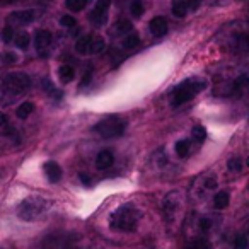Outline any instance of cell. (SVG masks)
<instances>
[{
    "label": "cell",
    "instance_id": "cell-1",
    "mask_svg": "<svg viewBox=\"0 0 249 249\" xmlns=\"http://www.w3.org/2000/svg\"><path fill=\"white\" fill-rule=\"evenodd\" d=\"M31 87V79L24 72H11L0 77V104L9 106L24 96Z\"/></svg>",
    "mask_w": 249,
    "mask_h": 249
},
{
    "label": "cell",
    "instance_id": "cell-2",
    "mask_svg": "<svg viewBox=\"0 0 249 249\" xmlns=\"http://www.w3.org/2000/svg\"><path fill=\"white\" fill-rule=\"evenodd\" d=\"M142 212L133 203H123L109 215V229L116 232H135L140 225Z\"/></svg>",
    "mask_w": 249,
    "mask_h": 249
},
{
    "label": "cell",
    "instance_id": "cell-3",
    "mask_svg": "<svg viewBox=\"0 0 249 249\" xmlns=\"http://www.w3.org/2000/svg\"><path fill=\"white\" fill-rule=\"evenodd\" d=\"M52 207V201H48L43 196H28L19 203L18 207V217L24 222H35L39 220Z\"/></svg>",
    "mask_w": 249,
    "mask_h": 249
},
{
    "label": "cell",
    "instance_id": "cell-4",
    "mask_svg": "<svg viewBox=\"0 0 249 249\" xmlns=\"http://www.w3.org/2000/svg\"><path fill=\"white\" fill-rule=\"evenodd\" d=\"M205 87H207L205 80L196 79V77H191V79L183 80L179 86H176V89H174L173 94H171V104H173L174 107L183 106L184 103L195 99Z\"/></svg>",
    "mask_w": 249,
    "mask_h": 249
},
{
    "label": "cell",
    "instance_id": "cell-5",
    "mask_svg": "<svg viewBox=\"0 0 249 249\" xmlns=\"http://www.w3.org/2000/svg\"><path fill=\"white\" fill-rule=\"evenodd\" d=\"M162 213L167 225H178V222L181 220V213H183V195H181V191L174 190L169 195H166L162 201Z\"/></svg>",
    "mask_w": 249,
    "mask_h": 249
},
{
    "label": "cell",
    "instance_id": "cell-6",
    "mask_svg": "<svg viewBox=\"0 0 249 249\" xmlns=\"http://www.w3.org/2000/svg\"><path fill=\"white\" fill-rule=\"evenodd\" d=\"M126 130V123L124 120H121L120 116H106L104 120L97 121L94 124V132L97 135H101L103 139H116V137H121Z\"/></svg>",
    "mask_w": 249,
    "mask_h": 249
},
{
    "label": "cell",
    "instance_id": "cell-7",
    "mask_svg": "<svg viewBox=\"0 0 249 249\" xmlns=\"http://www.w3.org/2000/svg\"><path fill=\"white\" fill-rule=\"evenodd\" d=\"M73 244V237L69 234H53L43 241L41 249H70Z\"/></svg>",
    "mask_w": 249,
    "mask_h": 249
},
{
    "label": "cell",
    "instance_id": "cell-8",
    "mask_svg": "<svg viewBox=\"0 0 249 249\" xmlns=\"http://www.w3.org/2000/svg\"><path fill=\"white\" fill-rule=\"evenodd\" d=\"M36 19V11H16L12 14H9L7 18V26H26L31 24L33 21Z\"/></svg>",
    "mask_w": 249,
    "mask_h": 249
},
{
    "label": "cell",
    "instance_id": "cell-9",
    "mask_svg": "<svg viewBox=\"0 0 249 249\" xmlns=\"http://www.w3.org/2000/svg\"><path fill=\"white\" fill-rule=\"evenodd\" d=\"M109 5H111V0H97V4L94 5L92 12H90V21L96 26H101L106 22Z\"/></svg>",
    "mask_w": 249,
    "mask_h": 249
},
{
    "label": "cell",
    "instance_id": "cell-10",
    "mask_svg": "<svg viewBox=\"0 0 249 249\" xmlns=\"http://www.w3.org/2000/svg\"><path fill=\"white\" fill-rule=\"evenodd\" d=\"M232 46L237 52H248L249 50V26L248 28H239V31L232 36Z\"/></svg>",
    "mask_w": 249,
    "mask_h": 249
},
{
    "label": "cell",
    "instance_id": "cell-11",
    "mask_svg": "<svg viewBox=\"0 0 249 249\" xmlns=\"http://www.w3.org/2000/svg\"><path fill=\"white\" fill-rule=\"evenodd\" d=\"M52 43H53V36H52V33H50V31H46V29H39V31L36 33L35 45H36L38 53L45 55V53L50 50V46H52Z\"/></svg>",
    "mask_w": 249,
    "mask_h": 249
},
{
    "label": "cell",
    "instance_id": "cell-12",
    "mask_svg": "<svg viewBox=\"0 0 249 249\" xmlns=\"http://www.w3.org/2000/svg\"><path fill=\"white\" fill-rule=\"evenodd\" d=\"M149 28H150V33H152L156 38H162V36H166L167 35V21H166V18H162V16H157V18H154L152 21H150Z\"/></svg>",
    "mask_w": 249,
    "mask_h": 249
},
{
    "label": "cell",
    "instance_id": "cell-13",
    "mask_svg": "<svg viewBox=\"0 0 249 249\" xmlns=\"http://www.w3.org/2000/svg\"><path fill=\"white\" fill-rule=\"evenodd\" d=\"M43 169H45V174L50 183H58V181L62 179V174H63L62 167H60L55 160H48V162L43 166Z\"/></svg>",
    "mask_w": 249,
    "mask_h": 249
},
{
    "label": "cell",
    "instance_id": "cell-14",
    "mask_svg": "<svg viewBox=\"0 0 249 249\" xmlns=\"http://www.w3.org/2000/svg\"><path fill=\"white\" fill-rule=\"evenodd\" d=\"M248 87H249V77L248 75H239L235 80H232L231 87H229V94H231V96H235V94L244 92Z\"/></svg>",
    "mask_w": 249,
    "mask_h": 249
},
{
    "label": "cell",
    "instance_id": "cell-15",
    "mask_svg": "<svg viewBox=\"0 0 249 249\" xmlns=\"http://www.w3.org/2000/svg\"><path fill=\"white\" fill-rule=\"evenodd\" d=\"M113 162H114V157L109 150H101V152L97 154V157H96V167L97 169H101V171L109 169V167L113 166Z\"/></svg>",
    "mask_w": 249,
    "mask_h": 249
},
{
    "label": "cell",
    "instance_id": "cell-16",
    "mask_svg": "<svg viewBox=\"0 0 249 249\" xmlns=\"http://www.w3.org/2000/svg\"><path fill=\"white\" fill-rule=\"evenodd\" d=\"M133 29V24L128 21V19H120V21L114 24V28H113V35H116V36H126L130 31Z\"/></svg>",
    "mask_w": 249,
    "mask_h": 249
},
{
    "label": "cell",
    "instance_id": "cell-17",
    "mask_svg": "<svg viewBox=\"0 0 249 249\" xmlns=\"http://www.w3.org/2000/svg\"><path fill=\"white\" fill-rule=\"evenodd\" d=\"M171 11H173L174 18H184L188 14L186 0H171Z\"/></svg>",
    "mask_w": 249,
    "mask_h": 249
},
{
    "label": "cell",
    "instance_id": "cell-18",
    "mask_svg": "<svg viewBox=\"0 0 249 249\" xmlns=\"http://www.w3.org/2000/svg\"><path fill=\"white\" fill-rule=\"evenodd\" d=\"M229 203H231V195H229L227 191H218V193L213 196V207L217 208V210L227 208Z\"/></svg>",
    "mask_w": 249,
    "mask_h": 249
},
{
    "label": "cell",
    "instance_id": "cell-19",
    "mask_svg": "<svg viewBox=\"0 0 249 249\" xmlns=\"http://www.w3.org/2000/svg\"><path fill=\"white\" fill-rule=\"evenodd\" d=\"M58 77L63 84H69V82H72L73 77H75V70H73V67H70V65H62L58 69Z\"/></svg>",
    "mask_w": 249,
    "mask_h": 249
},
{
    "label": "cell",
    "instance_id": "cell-20",
    "mask_svg": "<svg viewBox=\"0 0 249 249\" xmlns=\"http://www.w3.org/2000/svg\"><path fill=\"white\" fill-rule=\"evenodd\" d=\"M104 48H106V41H104V38H101V36H92V41H90V46H89L90 55L103 53Z\"/></svg>",
    "mask_w": 249,
    "mask_h": 249
},
{
    "label": "cell",
    "instance_id": "cell-21",
    "mask_svg": "<svg viewBox=\"0 0 249 249\" xmlns=\"http://www.w3.org/2000/svg\"><path fill=\"white\" fill-rule=\"evenodd\" d=\"M90 41H92V36H82V38L77 39V43H75L77 53H80V55H87V53H89Z\"/></svg>",
    "mask_w": 249,
    "mask_h": 249
},
{
    "label": "cell",
    "instance_id": "cell-22",
    "mask_svg": "<svg viewBox=\"0 0 249 249\" xmlns=\"http://www.w3.org/2000/svg\"><path fill=\"white\" fill-rule=\"evenodd\" d=\"M176 154H178V157H186L188 154H190V149H191V143H190V140L188 139H183V140H178L176 142Z\"/></svg>",
    "mask_w": 249,
    "mask_h": 249
},
{
    "label": "cell",
    "instance_id": "cell-23",
    "mask_svg": "<svg viewBox=\"0 0 249 249\" xmlns=\"http://www.w3.org/2000/svg\"><path fill=\"white\" fill-rule=\"evenodd\" d=\"M184 249H212V244H210L208 239L196 237V239H193L190 244H186V248Z\"/></svg>",
    "mask_w": 249,
    "mask_h": 249
},
{
    "label": "cell",
    "instance_id": "cell-24",
    "mask_svg": "<svg viewBox=\"0 0 249 249\" xmlns=\"http://www.w3.org/2000/svg\"><path fill=\"white\" fill-rule=\"evenodd\" d=\"M140 45V36L137 33H132V35H126L123 39V48L124 50H133Z\"/></svg>",
    "mask_w": 249,
    "mask_h": 249
},
{
    "label": "cell",
    "instance_id": "cell-25",
    "mask_svg": "<svg viewBox=\"0 0 249 249\" xmlns=\"http://www.w3.org/2000/svg\"><path fill=\"white\" fill-rule=\"evenodd\" d=\"M33 111H35V104L29 103V101H26V103H22L21 106L18 107L16 114H18V118H21V120H26V118H28Z\"/></svg>",
    "mask_w": 249,
    "mask_h": 249
},
{
    "label": "cell",
    "instance_id": "cell-26",
    "mask_svg": "<svg viewBox=\"0 0 249 249\" xmlns=\"http://www.w3.org/2000/svg\"><path fill=\"white\" fill-rule=\"evenodd\" d=\"M87 4H89V0H65L67 9H69V11H72V12L84 11Z\"/></svg>",
    "mask_w": 249,
    "mask_h": 249
},
{
    "label": "cell",
    "instance_id": "cell-27",
    "mask_svg": "<svg viewBox=\"0 0 249 249\" xmlns=\"http://www.w3.org/2000/svg\"><path fill=\"white\" fill-rule=\"evenodd\" d=\"M14 43H16V46L18 48H21V50H26L29 46V35L28 33H19V35H16L14 36Z\"/></svg>",
    "mask_w": 249,
    "mask_h": 249
},
{
    "label": "cell",
    "instance_id": "cell-28",
    "mask_svg": "<svg viewBox=\"0 0 249 249\" xmlns=\"http://www.w3.org/2000/svg\"><path fill=\"white\" fill-rule=\"evenodd\" d=\"M130 12H132L133 18H142V14H143L142 0H133L132 4H130Z\"/></svg>",
    "mask_w": 249,
    "mask_h": 249
},
{
    "label": "cell",
    "instance_id": "cell-29",
    "mask_svg": "<svg viewBox=\"0 0 249 249\" xmlns=\"http://www.w3.org/2000/svg\"><path fill=\"white\" fill-rule=\"evenodd\" d=\"M193 139L196 140V142H205V139H207V130H205V126H201V124H196L193 128Z\"/></svg>",
    "mask_w": 249,
    "mask_h": 249
},
{
    "label": "cell",
    "instance_id": "cell-30",
    "mask_svg": "<svg viewBox=\"0 0 249 249\" xmlns=\"http://www.w3.org/2000/svg\"><path fill=\"white\" fill-rule=\"evenodd\" d=\"M249 248V239L246 235H237L234 241V249H248Z\"/></svg>",
    "mask_w": 249,
    "mask_h": 249
},
{
    "label": "cell",
    "instance_id": "cell-31",
    "mask_svg": "<svg viewBox=\"0 0 249 249\" xmlns=\"http://www.w3.org/2000/svg\"><path fill=\"white\" fill-rule=\"evenodd\" d=\"M14 28L12 26H5L4 31H2V39H4V43H12L14 41Z\"/></svg>",
    "mask_w": 249,
    "mask_h": 249
},
{
    "label": "cell",
    "instance_id": "cell-32",
    "mask_svg": "<svg viewBox=\"0 0 249 249\" xmlns=\"http://www.w3.org/2000/svg\"><path fill=\"white\" fill-rule=\"evenodd\" d=\"M212 227H213V224H212V218L201 217L200 220H198V229H200L201 232H208Z\"/></svg>",
    "mask_w": 249,
    "mask_h": 249
},
{
    "label": "cell",
    "instance_id": "cell-33",
    "mask_svg": "<svg viewBox=\"0 0 249 249\" xmlns=\"http://www.w3.org/2000/svg\"><path fill=\"white\" fill-rule=\"evenodd\" d=\"M60 24H62L63 28L70 29V28H75L77 21H75V18H72V16H63V18L60 19Z\"/></svg>",
    "mask_w": 249,
    "mask_h": 249
},
{
    "label": "cell",
    "instance_id": "cell-34",
    "mask_svg": "<svg viewBox=\"0 0 249 249\" xmlns=\"http://www.w3.org/2000/svg\"><path fill=\"white\" fill-rule=\"evenodd\" d=\"M0 62L5 63V65H9V63H14L18 62V56L14 55V53H2V56H0Z\"/></svg>",
    "mask_w": 249,
    "mask_h": 249
},
{
    "label": "cell",
    "instance_id": "cell-35",
    "mask_svg": "<svg viewBox=\"0 0 249 249\" xmlns=\"http://www.w3.org/2000/svg\"><path fill=\"white\" fill-rule=\"evenodd\" d=\"M227 167H229V169H231V171H234V173H237V171H241V169H242V162H241V159H239V157H237V159H231V160H229V162H227Z\"/></svg>",
    "mask_w": 249,
    "mask_h": 249
},
{
    "label": "cell",
    "instance_id": "cell-36",
    "mask_svg": "<svg viewBox=\"0 0 249 249\" xmlns=\"http://www.w3.org/2000/svg\"><path fill=\"white\" fill-rule=\"evenodd\" d=\"M186 5L190 11H198L201 5V0H186Z\"/></svg>",
    "mask_w": 249,
    "mask_h": 249
},
{
    "label": "cell",
    "instance_id": "cell-37",
    "mask_svg": "<svg viewBox=\"0 0 249 249\" xmlns=\"http://www.w3.org/2000/svg\"><path fill=\"white\" fill-rule=\"evenodd\" d=\"M90 77H92V69H89L86 73H84V77H82V82H80V87H86L87 84L90 82Z\"/></svg>",
    "mask_w": 249,
    "mask_h": 249
},
{
    "label": "cell",
    "instance_id": "cell-38",
    "mask_svg": "<svg viewBox=\"0 0 249 249\" xmlns=\"http://www.w3.org/2000/svg\"><path fill=\"white\" fill-rule=\"evenodd\" d=\"M2 126H7V116L0 111V128H2Z\"/></svg>",
    "mask_w": 249,
    "mask_h": 249
},
{
    "label": "cell",
    "instance_id": "cell-39",
    "mask_svg": "<svg viewBox=\"0 0 249 249\" xmlns=\"http://www.w3.org/2000/svg\"><path fill=\"white\" fill-rule=\"evenodd\" d=\"M80 181H82V183L86 184V186H89V184H90V179L86 176V174H80Z\"/></svg>",
    "mask_w": 249,
    "mask_h": 249
},
{
    "label": "cell",
    "instance_id": "cell-40",
    "mask_svg": "<svg viewBox=\"0 0 249 249\" xmlns=\"http://www.w3.org/2000/svg\"><path fill=\"white\" fill-rule=\"evenodd\" d=\"M14 2H18V0H4V4H14Z\"/></svg>",
    "mask_w": 249,
    "mask_h": 249
},
{
    "label": "cell",
    "instance_id": "cell-41",
    "mask_svg": "<svg viewBox=\"0 0 249 249\" xmlns=\"http://www.w3.org/2000/svg\"><path fill=\"white\" fill-rule=\"evenodd\" d=\"M70 249H80V248H77V246H72V248H70Z\"/></svg>",
    "mask_w": 249,
    "mask_h": 249
},
{
    "label": "cell",
    "instance_id": "cell-42",
    "mask_svg": "<svg viewBox=\"0 0 249 249\" xmlns=\"http://www.w3.org/2000/svg\"><path fill=\"white\" fill-rule=\"evenodd\" d=\"M0 5H4V0H0Z\"/></svg>",
    "mask_w": 249,
    "mask_h": 249
},
{
    "label": "cell",
    "instance_id": "cell-43",
    "mask_svg": "<svg viewBox=\"0 0 249 249\" xmlns=\"http://www.w3.org/2000/svg\"><path fill=\"white\" fill-rule=\"evenodd\" d=\"M248 166H249V157H248Z\"/></svg>",
    "mask_w": 249,
    "mask_h": 249
},
{
    "label": "cell",
    "instance_id": "cell-44",
    "mask_svg": "<svg viewBox=\"0 0 249 249\" xmlns=\"http://www.w3.org/2000/svg\"><path fill=\"white\" fill-rule=\"evenodd\" d=\"M147 249H154V248H147Z\"/></svg>",
    "mask_w": 249,
    "mask_h": 249
}]
</instances>
